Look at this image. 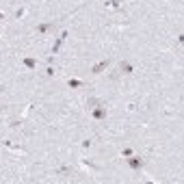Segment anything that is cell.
<instances>
[{"label": "cell", "mask_w": 184, "mask_h": 184, "mask_svg": "<svg viewBox=\"0 0 184 184\" xmlns=\"http://www.w3.org/2000/svg\"><path fill=\"white\" fill-rule=\"evenodd\" d=\"M128 165H130L132 169H141V167H143V160H141L139 156H128Z\"/></svg>", "instance_id": "1"}, {"label": "cell", "mask_w": 184, "mask_h": 184, "mask_svg": "<svg viewBox=\"0 0 184 184\" xmlns=\"http://www.w3.org/2000/svg\"><path fill=\"white\" fill-rule=\"evenodd\" d=\"M65 37H67V31H63V33L59 35V39H56V43L52 46V54H56V52H59V48H61V43L65 41Z\"/></svg>", "instance_id": "2"}, {"label": "cell", "mask_w": 184, "mask_h": 184, "mask_svg": "<svg viewBox=\"0 0 184 184\" xmlns=\"http://www.w3.org/2000/svg\"><path fill=\"white\" fill-rule=\"evenodd\" d=\"M106 67H108V61H100L98 65H93V69H91V72H93V74H102Z\"/></svg>", "instance_id": "3"}, {"label": "cell", "mask_w": 184, "mask_h": 184, "mask_svg": "<svg viewBox=\"0 0 184 184\" xmlns=\"http://www.w3.org/2000/svg\"><path fill=\"white\" fill-rule=\"evenodd\" d=\"M93 117H96V119L106 117V106H98V108H93Z\"/></svg>", "instance_id": "4"}, {"label": "cell", "mask_w": 184, "mask_h": 184, "mask_svg": "<svg viewBox=\"0 0 184 184\" xmlns=\"http://www.w3.org/2000/svg\"><path fill=\"white\" fill-rule=\"evenodd\" d=\"M22 63H24V65H26L28 69H35V67H37V61H35V59H31V56L22 59Z\"/></svg>", "instance_id": "5"}, {"label": "cell", "mask_w": 184, "mask_h": 184, "mask_svg": "<svg viewBox=\"0 0 184 184\" xmlns=\"http://www.w3.org/2000/svg\"><path fill=\"white\" fill-rule=\"evenodd\" d=\"M52 26H54V22H50V24H39V26H37V33H46V31H50Z\"/></svg>", "instance_id": "6"}, {"label": "cell", "mask_w": 184, "mask_h": 184, "mask_svg": "<svg viewBox=\"0 0 184 184\" xmlns=\"http://www.w3.org/2000/svg\"><path fill=\"white\" fill-rule=\"evenodd\" d=\"M132 69H134V67H132L130 63H121V72H124V74H132Z\"/></svg>", "instance_id": "7"}, {"label": "cell", "mask_w": 184, "mask_h": 184, "mask_svg": "<svg viewBox=\"0 0 184 184\" xmlns=\"http://www.w3.org/2000/svg\"><path fill=\"white\" fill-rule=\"evenodd\" d=\"M67 84H69V87H82V82H80V80H76V78H69V80H67Z\"/></svg>", "instance_id": "8"}, {"label": "cell", "mask_w": 184, "mask_h": 184, "mask_svg": "<svg viewBox=\"0 0 184 184\" xmlns=\"http://www.w3.org/2000/svg\"><path fill=\"white\" fill-rule=\"evenodd\" d=\"M106 7H111V9H117V7H119V0H108V2H106Z\"/></svg>", "instance_id": "9"}, {"label": "cell", "mask_w": 184, "mask_h": 184, "mask_svg": "<svg viewBox=\"0 0 184 184\" xmlns=\"http://www.w3.org/2000/svg\"><path fill=\"white\" fill-rule=\"evenodd\" d=\"M121 154H124V156H132V149H130V147H126V149H124Z\"/></svg>", "instance_id": "10"}, {"label": "cell", "mask_w": 184, "mask_h": 184, "mask_svg": "<svg viewBox=\"0 0 184 184\" xmlns=\"http://www.w3.org/2000/svg\"><path fill=\"white\" fill-rule=\"evenodd\" d=\"M0 20H5V13H2V11H0Z\"/></svg>", "instance_id": "11"}]
</instances>
